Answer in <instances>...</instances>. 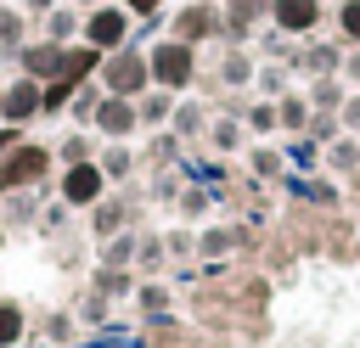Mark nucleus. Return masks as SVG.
Wrapping results in <instances>:
<instances>
[{"label": "nucleus", "mask_w": 360, "mask_h": 348, "mask_svg": "<svg viewBox=\"0 0 360 348\" xmlns=\"http://www.w3.org/2000/svg\"><path fill=\"white\" fill-rule=\"evenodd\" d=\"M96 79H101L107 95H129V101H141L146 84H152V62H146V51H129V45H124V51H112V56L101 62Z\"/></svg>", "instance_id": "1"}, {"label": "nucleus", "mask_w": 360, "mask_h": 348, "mask_svg": "<svg viewBox=\"0 0 360 348\" xmlns=\"http://www.w3.org/2000/svg\"><path fill=\"white\" fill-rule=\"evenodd\" d=\"M51 163H56V152H51L45 140L11 146V152L0 157V191H28V185H39V180L51 174Z\"/></svg>", "instance_id": "2"}, {"label": "nucleus", "mask_w": 360, "mask_h": 348, "mask_svg": "<svg viewBox=\"0 0 360 348\" xmlns=\"http://www.w3.org/2000/svg\"><path fill=\"white\" fill-rule=\"evenodd\" d=\"M146 62H152V84L174 95V90H186V84H191V73H197V45L163 39V45H152V51H146Z\"/></svg>", "instance_id": "3"}, {"label": "nucleus", "mask_w": 360, "mask_h": 348, "mask_svg": "<svg viewBox=\"0 0 360 348\" xmlns=\"http://www.w3.org/2000/svg\"><path fill=\"white\" fill-rule=\"evenodd\" d=\"M129 22H135V17H129L124 6H112V0H107V6H90V11H84V28H79V39L112 56V51H124V45H129Z\"/></svg>", "instance_id": "4"}, {"label": "nucleus", "mask_w": 360, "mask_h": 348, "mask_svg": "<svg viewBox=\"0 0 360 348\" xmlns=\"http://www.w3.org/2000/svg\"><path fill=\"white\" fill-rule=\"evenodd\" d=\"M107 185H112V180H107V174H101V163L90 157V163L62 168V191H56V196H62L68 208H96V202L107 196Z\"/></svg>", "instance_id": "5"}, {"label": "nucleus", "mask_w": 360, "mask_h": 348, "mask_svg": "<svg viewBox=\"0 0 360 348\" xmlns=\"http://www.w3.org/2000/svg\"><path fill=\"white\" fill-rule=\"evenodd\" d=\"M39 90H45L39 79H22V73H17V79L0 90V123H11V129H28L34 118H45V112H39Z\"/></svg>", "instance_id": "6"}, {"label": "nucleus", "mask_w": 360, "mask_h": 348, "mask_svg": "<svg viewBox=\"0 0 360 348\" xmlns=\"http://www.w3.org/2000/svg\"><path fill=\"white\" fill-rule=\"evenodd\" d=\"M62 51H68V45H56V39H45V34H39V39H28L11 62H17V73H22V79L51 84V79H62Z\"/></svg>", "instance_id": "7"}, {"label": "nucleus", "mask_w": 360, "mask_h": 348, "mask_svg": "<svg viewBox=\"0 0 360 348\" xmlns=\"http://www.w3.org/2000/svg\"><path fill=\"white\" fill-rule=\"evenodd\" d=\"M96 129H101L107 140H129V135L141 129L135 101H129V95H101V107H96Z\"/></svg>", "instance_id": "8"}, {"label": "nucleus", "mask_w": 360, "mask_h": 348, "mask_svg": "<svg viewBox=\"0 0 360 348\" xmlns=\"http://www.w3.org/2000/svg\"><path fill=\"white\" fill-rule=\"evenodd\" d=\"M101 62H107V51H96V45L73 39V45L62 51V79H73V84H90V79L101 73Z\"/></svg>", "instance_id": "9"}, {"label": "nucleus", "mask_w": 360, "mask_h": 348, "mask_svg": "<svg viewBox=\"0 0 360 348\" xmlns=\"http://www.w3.org/2000/svg\"><path fill=\"white\" fill-rule=\"evenodd\" d=\"M208 34H214V11L197 0V6H186V11L174 17V34H169V39H180V45H197V39H208Z\"/></svg>", "instance_id": "10"}, {"label": "nucleus", "mask_w": 360, "mask_h": 348, "mask_svg": "<svg viewBox=\"0 0 360 348\" xmlns=\"http://www.w3.org/2000/svg\"><path fill=\"white\" fill-rule=\"evenodd\" d=\"M79 28H84V11H79V6H56V11H45V39L73 45V39H79Z\"/></svg>", "instance_id": "11"}, {"label": "nucleus", "mask_w": 360, "mask_h": 348, "mask_svg": "<svg viewBox=\"0 0 360 348\" xmlns=\"http://www.w3.org/2000/svg\"><path fill=\"white\" fill-rule=\"evenodd\" d=\"M315 17H321V6H315V0H276V28H287V34L315 28Z\"/></svg>", "instance_id": "12"}, {"label": "nucleus", "mask_w": 360, "mask_h": 348, "mask_svg": "<svg viewBox=\"0 0 360 348\" xmlns=\"http://www.w3.org/2000/svg\"><path fill=\"white\" fill-rule=\"evenodd\" d=\"M22 17H28L22 6H6V0H0V51H6V56H17V51L28 45V39H22Z\"/></svg>", "instance_id": "13"}, {"label": "nucleus", "mask_w": 360, "mask_h": 348, "mask_svg": "<svg viewBox=\"0 0 360 348\" xmlns=\"http://www.w3.org/2000/svg\"><path fill=\"white\" fill-rule=\"evenodd\" d=\"M73 95H79V84H73V79H51V84L39 90V112H45V118H56V112H68V107H73Z\"/></svg>", "instance_id": "14"}, {"label": "nucleus", "mask_w": 360, "mask_h": 348, "mask_svg": "<svg viewBox=\"0 0 360 348\" xmlns=\"http://www.w3.org/2000/svg\"><path fill=\"white\" fill-rule=\"evenodd\" d=\"M135 112H141V129H158V123L174 118V101H169V90H158V95H141Z\"/></svg>", "instance_id": "15"}, {"label": "nucleus", "mask_w": 360, "mask_h": 348, "mask_svg": "<svg viewBox=\"0 0 360 348\" xmlns=\"http://www.w3.org/2000/svg\"><path fill=\"white\" fill-rule=\"evenodd\" d=\"M22 331H28V320H22V303L0 297V348H17V342H22Z\"/></svg>", "instance_id": "16"}, {"label": "nucleus", "mask_w": 360, "mask_h": 348, "mask_svg": "<svg viewBox=\"0 0 360 348\" xmlns=\"http://www.w3.org/2000/svg\"><path fill=\"white\" fill-rule=\"evenodd\" d=\"M101 95H107V90H96V84H79V95H73V107H68V112H73L79 123H96V107H101Z\"/></svg>", "instance_id": "17"}, {"label": "nucleus", "mask_w": 360, "mask_h": 348, "mask_svg": "<svg viewBox=\"0 0 360 348\" xmlns=\"http://www.w3.org/2000/svg\"><path fill=\"white\" fill-rule=\"evenodd\" d=\"M90 225H96V236H112V230H118V225H124V208H118V202H107V196H101V202H96V208H90Z\"/></svg>", "instance_id": "18"}, {"label": "nucleus", "mask_w": 360, "mask_h": 348, "mask_svg": "<svg viewBox=\"0 0 360 348\" xmlns=\"http://www.w3.org/2000/svg\"><path fill=\"white\" fill-rule=\"evenodd\" d=\"M96 163H101V174H107V180H124V174H129V163H135V157H129V146H118V140H112V152H101V157H96Z\"/></svg>", "instance_id": "19"}, {"label": "nucleus", "mask_w": 360, "mask_h": 348, "mask_svg": "<svg viewBox=\"0 0 360 348\" xmlns=\"http://www.w3.org/2000/svg\"><path fill=\"white\" fill-rule=\"evenodd\" d=\"M56 157H62V168L90 163V140H84V135H68V140H56Z\"/></svg>", "instance_id": "20"}, {"label": "nucleus", "mask_w": 360, "mask_h": 348, "mask_svg": "<svg viewBox=\"0 0 360 348\" xmlns=\"http://www.w3.org/2000/svg\"><path fill=\"white\" fill-rule=\"evenodd\" d=\"M129 253H135V241H129V236H118V241H107V253H101V258H107V269H124V264H129Z\"/></svg>", "instance_id": "21"}, {"label": "nucleus", "mask_w": 360, "mask_h": 348, "mask_svg": "<svg viewBox=\"0 0 360 348\" xmlns=\"http://www.w3.org/2000/svg\"><path fill=\"white\" fill-rule=\"evenodd\" d=\"M169 123H174L180 135H197V129H202V112H197V107H174V118H169Z\"/></svg>", "instance_id": "22"}, {"label": "nucleus", "mask_w": 360, "mask_h": 348, "mask_svg": "<svg viewBox=\"0 0 360 348\" xmlns=\"http://www.w3.org/2000/svg\"><path fill=\"white\" fill-rule=\"evenodd\" d=\"M197 247L214 258V253H225V247H231V230H202V241H197Z\"/></svg>", "instance_id": "23"}, {"label": "nucleus", "mask_w": 360, "mask_h": 348, "mask_svg": "<svg viewBox=\"0 0 360 348\" xmlns=\"http://www.w3.org/2000/svg\"><path fill=\"white\" fill-rule=\"evenodd\" d=\"M118 6H124L129 17H158V11H163V0H118Z\"/></svg>", "instance_id": "24"}, {"label": "nucleus", "mask_w": 360, "mask_h": 348, "mask_svg": "<svg viewBox=\"0 0 360 348\" xmlns=\"http://www.w3.org/2000/svg\"><path fill=\"white\" fill-rule=\"evenodd\" d=\"M248 123H253V129H276L281 118H276V107H253V112H248Z\"/></svg>", "instance_id": "25"}, {"label": "nucleus", "mask_w": 360, "mask_h": 348, "mask_svg": "<svg viewBox=\"0 0 360 348\" xmlns=\"http://www.w3.org/2000/svg\"><path fill=\"white\" fill-rule=\"evenodd\" d=\"M101 292H129V275L124 269H101Z\"/></svg>", "instance_id": "26"}, {"label": "nucleus", "mask_w": 360, "mask_h": 348, "mask_svg": "<svg viewBox=\"0 0 360 348\" xmlns=\"http://www.w3.org/2000/svg\"><path fill=\"white\" fill-rule=\"evenodd\" d=\"M248 73H253V67H248V62H242V56H231V62H225V79H231V84H242V79H248Z\"/></svg>", "instance_id": "27"}, {"label": "nucleus", "mask_w": 360, "mask_h": 348, "mask_svg": "<svg viewBox=\"0 0 360 348\" xmlns=\"http://www.w3.org/2000/svg\"><path fill=\"white\" fill-rule=\"evenodd\" d=\"M276 118H281V123H304V101H287V107H276Z\"/></svg>", "instance_id": "28"}, {"label": "nucleus", "mask_w": 360, "mask_h": 348, "mask_svg": "<svg viewBox=\"0 0 360 348\" xmlns=\"http://www.w3.org/2000/svg\"><path fill=\"white\" fill-rule=\"evenodd\" d=\"M214 146L231 152V146H236V123H219V129H214Z\"/></svg>", "instance_id": "29"}, {"label": "nucleus", "mask_w": 360, "mask_h": 348, "mask_svg": "<svg viewBox=\"0 0 360 348\" xmlns=\"http://www.w3.org/2000/svg\"><path fill=\"white\" fill-rule=\"evenodd\" d=\"M343 28L360 39V0H349V6H343Z\"/></svg>", "instance_id": "30"}, {"label": "nucleus", "mask_w": 360, "mask_h": 348, "mask_svg": "<svg viewBox=\"0 0 360 348\" xmlns=\"http://www.w3.org/2000/svg\"><path fill=\"white\" fill-rule=\"evenodd\" d=\"M11 146H22V129H11V123H0V157H6Z\"/></svg>", "instance_id": "31"}, {"label": "nucleus", "mask_w": 360, "mask_h": 348, "mask_svg": "<svg viewBox=\"0 0 360 348\" xmlns=\"http://www.w3.org/2000/svg\"><path fill=\"white\" fill-rule=\"evenodd\" d=\"M56 6H62V0H22V11H28V17H45V11H56Z\"/></svg>", "instance_id": "32"}, {"label": "nucleus", "mask_w": 360, "mask_h": 348, "mask_svg": "<svg viewBox=\"0 0 360 348\" xmlns=\"http://www.w3.org/2000/svg\"><path fill=\"white\" fill-rule=\"evenodd\" d=\"M141 303L146 309H163V286H141Z\"/></svg>", "instance_id": "33"}, {"label": "nucleus", "mask_w": 360, "mask_h": 348, "mask_svg": "<svg viewBox=\"0 0 360 348\" xmlns=\"http://www.w3.org/2000/svg\"><path fill=\"white\" fill-rule=\"evenodd\" d=\"M349 123H354V129H360V101H354V107H349Z\"/></svg>", "instance_id": "34"}, {"label": "nucleus", "mask_w": 360, "mask_h": 348, "mask_svg": "<svg viewBox=\"0 0 360 348\" xmlns=\"http://www.w3.org/2000/svg\"><path fill=\"white\" fill-rule=\"evenodd\" d=\"M79 6H84V11H90V6H96V0H79Z\"/></svg>", "instance_id": "35"}, {"label": "nucleus", "mask_w": 360, "mask_h": 348, "mask_svg": "<svg viewBox=\"0 0 360 348\" xmlns=\"http://www.w3.org/2000/svg\"><path fill=\"white\" fill-rule=\"evenodd\" d=\"M0 247H6V225H0Z\"/></svg>", "instance_id": "36"}, {"label": "nucleus", "mask_w": 360, "mask_h": 348, "mask_svg": "<svg viewBox=\"0 0 360 348\" xmlns=\"http://www.w3.org/2000/svg\"><path fill=\"white\" fill-rule=\"evenodd\" d=\"M0 90H6V84H0Z\"/></svg>", "instance_id": "37"}]
</instances>
